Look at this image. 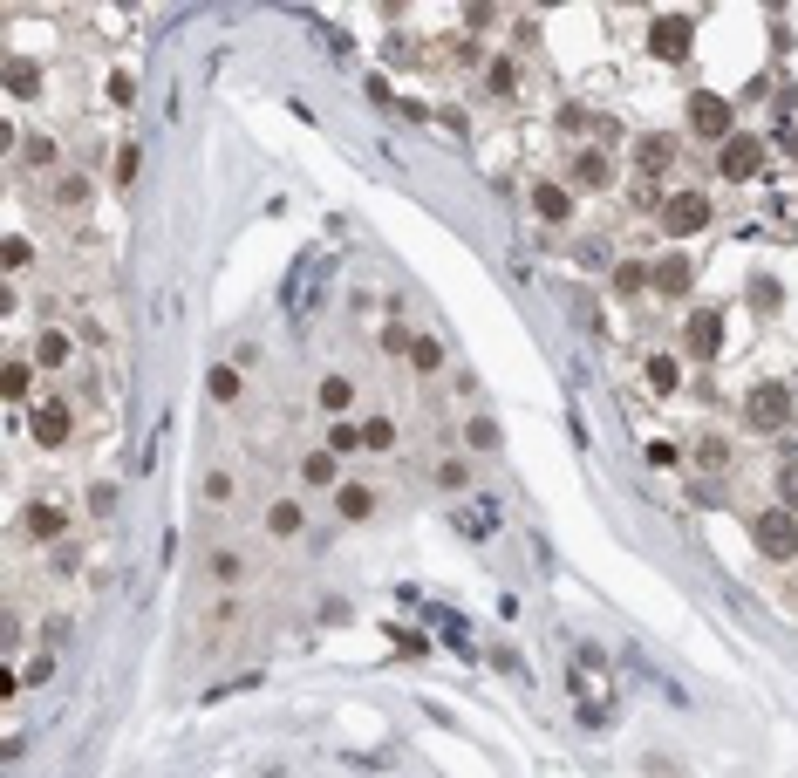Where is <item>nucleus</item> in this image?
<instances>
[{
  "instance_id": "1",
  "label": "nucleus",
  "mask_w": 798,
  "mask_h": 778,
  "mask_svg": "<svg viewBox=\"0 0 798 778\" xmlns=\"http://www.w3.org/2000/svg\"><path fill=\"white\" fill-rule=\"evenodd\" d=\"M751 546H758L764 560H798V512L764 506L758 519H751Z\"/></svg>"
},
{
  "instance_id": "2",
  "label": "nucleus",
  "mask_w": 798,
  "mask_h": 778,
  "mask_svg": "<svg viewBox=\"0 0 798 778\" xmlns=\"http://www.w3.org/2000/svg\"><path fill=\"white\" fill-rule=\"evenodd\" d=\"M744 424L764 430V437L785 430V424H792V389H785V383H751V389H744Z\"/></svg>"
},
{
  "instance_id": "3",
  "label": "nucleus",
  "mask_w": 798,
  "mask_h": 778,
  "mask_svg": "<svg viewBox=\"0 0 798 778\" xmlns=\"http://www.w3.org/2000/svg\"><path fill=\"white\" fill-rule=\"evenodd\" d=\"M710 226V198L703 192H669L662 198V233L669 239H696Z\"/></svg>"
},
{
  "instance_id": "4",
  "label": "nucleus",
  "mask_w": 798,
  "mask_h": 778,
  "mask_svg": "<svg viewBox=\"0 0 798 778\" xmlns=\"http://www.w3.org/2000/svg\"><path fill=\"white\" fill-rule=\"evenodd\" d=\"M689 130H696V137L730 144V137H737V130H730V103H723V96H710V89H696V96H689Z\"/></svg>"
},
{
  "instance_id": "5",
  "label": "nucleus",
  "mask_w": 798,
  "mask_h": 778,
  "mask_svg": "<svg viewBox=\"0 0 798 778\" xmlns=\"http://www.w3.org/2000/svg\"><path fill=\"white\" fill-rule=\"evenodd\" d=\"M28 430H35V444H69V430H76V417H69V403L62 396H41L35 410H28Z\"/></svg>"
},
{
  "instance_id": "6",
  "label": "nucleus",
  "mask_w": 798,
  "mask_h": 778,
  "mask_svg": "<svg viewBox=\"0 0 798 778\" xmlns=\"http://www.w3.org/2000/svg\"><path fill=\"white\" fill-rule=\"evenodd\" d=\"M689 21L683 14H662V21H648V55H655V62H683L689 55Z\"/></svg>"
},
{
  "instance_id": "7",
  "label": "nucleus",
  "mask_w": 798,
  "mask_h": 778,
  "mask_svg": "<svg viewBox=\"0 0 798 778\" xmlns=\"http://www.w3.org/2000/svg\"><path fill=\"white\" fill-rule=\"evenodd\" d=\"M758 164H764V144H758V137H744V130H737V137L717 151V171H723V178H758Z\"/></svg>"
},
{
  "instance_id": "8",
  "label": "nucleus",
  "mask_w": 798,
  "mask_h": 778,
  "mask_svg": "<svg viewBox=\"0 0 798 778\" xmlns=\"http://www.w3.org/2000/svg\"><path fill=\"white\" fill-rule=\"evenodd\" d=\"M717 342H723L717 308H696V314L683 321V349H689V355H717Z\"/></svg>"
},
{
  "instance_id": "9",
  "label": "nucleus",
  "mask_w": 798,
  "mask_h": 778,
  "mask_svg": "<svg viewBox=\"0 0 798 778\" xmlns=\"http://www.w3.org/2000/svg\"><path fill=\"white\" fill-rule=\"evenodd\" d=\"M573 185H594V192H608V185H614V164H608L601 144H594V151H573Z\"/></svg>"
},
{
  "instance_id": "10",
  "label": "nucleus",
  "mask_w": 798,
  "mask_h": 778,
  "mask_svg": "<svg viewBox=\"0 0 798 778\" xmlns=\"http://www.w3.org/2000/svg\"><path fill=\"white\" fill-rule=\"evenodd\" d=\"M21 519H28V533H35V540H62V526H69V512L55 506V499H35Z\"/></svg>"
},
{
  "instance_id": "11",
  "label": "nucleus",
  "mask_w": 798,
  "mask_h": 778,
  "mask_svg": "<svg viewBox=\"0 0 798 778\" xmlns=\"http://www.w3.org/2000/svg\"><path fill=\"white\" fill-rule=\"evenodd\" d=\"M635 164H642V178L669 171L676 164V137H635Z\"/></svg>"
},
{
  "instance_id": "12",
  "label": "nucleus",
  "mask_w": 798,
  "mask_h": 778,
  "mask_svg": "<svg viewBox=\"0 0 798 778\" xmlns=\"http://www.w3.org/2000/svg\"><path fill=\"white\" fill-rule=\"evenodd\" d=\"M205 574H212V587H239L246 581V553H232V546L205 553Z\"/></svg>"
},
{
  "instance_id": "13",
  "label": "nucleus",
  "mask_w": 798,
  "mask_h": 778,
  "mask_svg": "<svg viewBox=\"0 0 798 778\" xmlns=\"http://www.w3.org/2000/svg\"><path fill=\"white\" fill-rule=\"evenodd\" d=\"M648 287H655V267H648V260H621V267H614V294H621V301H635Z\"/></svg>"
},
{
  "instance_id": "14",
  "label": "nucleus",
  "mask_w": 798,
  "mask_h": 778,
  "mask_svg": "<svg viewBox=\"0 0 798 778\" xmlns=\"http://www.w3.org/2000/svg\"><path fill=\"white\" fill-rule=\"evenodd\" d=\"M301 499H273V506H266V533H273V540H294V533H301Z\"/></svg>"
},
{
  "instance_id": "15",
  "label": "nucleus",
  "mask_w": 798,
  "mask_h": 778,
  "mask_svg": "<svg viewBox=\"0 0 798 778\" xmlns=\"http://www.w3.org/2000/svg\"><path fill=\"white\" fill-rule=\"evenodd\" d=\"M655 294H689V253L655 260Z\"/></svg>"
},
{
  "instance_id": "16",
  "label": "nucleus",
  "mask_w": 798,
  "mask_h": 778,
  "mask_svg": "<svg viewBox=\"0 0 798 778\" xmlns=\"http://www.w3.org/2000/svg\"><path fill=\"white\" fill-rule=\"evenodd\" d=\"M314 403H321L328 417H342L348 403H355V383H348V376H321V389H314Z\"/></svg>"
},
{
  "instance_id": "17",
  "label": "nucleus",
  "mask_w": 798,
  "mask_h": 778,
  "mask_svg": "<svg viewBox=\"0 0 798 778\" xmlns=\"http://www.w3.org/2000/svg\"><path fill=\"white\" fill-rule=\"evenodd\" d=\"M301 485H342L335 451H307V458H301Z\"/></svg>"
},
{
  "instance_id": "18",
  "label": "nucleus",
  "mask_w": 798,
  "mask_h": 778,
  "mask_svg": "<svg viewBox=\"0 0 798 778\" xmlns=\"http://www.w3.org/2000/svg\"><path fill=\"white\" fill-rule=\"evenodd\" d=\"M335 512H342V519H369V512H376V492H369V485H335Z\"/></svg>"
},
{
  "instance_id": "19",
  "label": "nucleus",
  "mask_w": 798,
  "mask_h": 778,
  "mask_svg": "<svg viewBox=\"0 0 798 778\" xmlns=\"http://www.w3.org/2000/svg\"><path fill=\"white\" fill-rule=\"evenodd\" d=\"M35 362H41V369H62V362H69V335H62V328H41Z\"/></svg>"
},
{
  "instance_id": "20",
  "label": "nucleus",
  "mask_w": 798,
  "mask_h": 778,
  "mask_svg": "<svg viewBox=\"0 0 798 778\" xmlns=\"http://www.w3.org/2000/svg\"><path fill=\"white\" fill-rule=\"evenodd\" d=\"M457 526H464L471 540H485V533H498V506H492V499H485V506H464V512H457Z\"/></svg>"
},
{
  "instance_id": "21",
  "label": "nucleus",
  "mask_w": 798,
  "mask_h": 778,
  "mask_svg": "<svg viewBox=\"0 0 798 778\" xmlns=\"http://www.w3.org/2000/svg\"><path fill=\"white\" fill-rule=\"evenodd\" d=\"M532 205H539V219H553V226H560V219L573 212V198L560 192V185H539V192H532Z\"/></svg>"
},
{
  "instance_id": "22",
  "label": "nucleus",
  "mask_w": 798,
  "mask_h": 778,
  "mask_svg": "<svg viewBox=\"0 0 798 778\" xmlns=\"http://www.w3.org/2000/svg\"><path fill=\"white\" fill-rule=\"evenodd\" d=\"M410 362H417L423 376H437V369H444V342H437V335H417V342H410Z\"/></svg>"
},
{
  "instance_id": "23",
  "label": "nucleus",
  "mask_w": 798,
  "mask_h": 778,
  "mask_svg": "<svg viewBox=\"0 0 798 778\" xmlns=\"http://www.w3.org/2000/svg\"><path fill=\"white\" fill-rule=\"evenodd\" d=\"M55 157H62V144H55V137H28V144H21V164H35V171H48Z\"/></svg>"
},
{
  "instance_id": "24",
  "label": "nucleus",
  "mask_w": 798,
  "mask_h": 778,
  "mask_svg": "<svg viewBox=\"0 0 798 778\" xmlns=\"http://www.w3.org/2000/svg\"><path fill=\"white\" fill-rule=\"evenodd\" d=\"M205 396H219V403H232V396H239V369H232V362H219V369L205 376Z\"/></svg>"
},
{
  "instance_id": "25",
  "label": "nucleus",
  "mask_w": 798,
  "mask_h": 778,
  "mask_svg": "<svg viewBox=\"0 0 798 778\" xmlns=\"http://www.w3.org/2000/svg\"><path fill=\"white\" fill-rule=\"evenodd\" d=\"M89 192H96V185H89L82 171H69V178L55 185V205H89Z\"/></svg>"
},
{
  "instance_id": "26",
  "label": "nucleus",
  "mask_w": 798,
  "mask_h": 778,
  "mask_svg": "<svg viewBox=\"0 0 798 778\" xmlns=\"http://www.w3.org/2000/svg\"><path fill=\"white\" fill-rule=\"evenodd\" d=\"M389 444H396V424H389V417H369V424H362V451H389Z\"/></svg>"
},
{
  "instance_id": "27",
  "label": "nucleus",
  "mask_w": 798,
  "mask_h": 778,
  "mask_svg": "<svg viewBox=\"0 0 798 778\" xmlns=\"http://www.w3.org/2000/svg\"><path fill=\"white\" fill-rule=\"evenodd\" d=\"M430 478H437L444 492H464V485H471V465H464V458H444V465L430 471Z\"/></svg>"
},
{
  "instance_id": "28",
  "label": "nucleus",
  "mask_w": 798,
  "mask_h": 778,
  "mask_svg": "<svg viewBox=\"0 0 798 778\" xmlns=\"http://www.w3.org/2000/svg\"><path fill=\"white\" fill-rule=\"evenodd\" d=\"M7 76H14V82H7L14 96H35V76H41V69L28 62V55H14V62H7Z\"/></svg>"
},
{
  "instance_id": "29",
  "label": "nucleus",
  "mask_w": 798,
  "mask_h": 778,
  "mask_svg": "<svg viewBox=\"0 0 798 778\" xmlns=\"http://www.w3.org/2000/svg\"><path fill=\"white\" fill-rule=\"evenodd\" d=\"M696 465H703V471H723V465H730V444H723V437H703V444H696Z\"/></svg>"
},
{
  "instance_id": "30",
  "label": "nucleus",
  "mask_w": 798,
  "mask_h": 778,
  "mask_svg": "<svg viewBox=\"0 0 798 778\" xmlns=\"http://www.w3.org/2000/svg\"><path fill=\"white\" fill-rule=\"evenodd\" d=\"M464 437H471V451H498V424H492V417H471Z\"/></svg>"
},
{
  "instance_id": "31",
  "label": "nucleus",
  "mask_w": 798,
  "mask_h": 778,
  "mask_svg": "<svg viewBox=\"0 0 798 778\" xmlns=\"http://www.w3.org/2000/svg\"><path fill=\"white\" fill-rule=\"evenodd\" d=\"M648 389H662V396L676 389V362L669 355H648Z\"/></svg>"
},
{
  "instance_id": "32",
  "label": "nucleus",
  "mask_w": 798,
  "mask_h": 778,
  "mask_svg": "<svg viewBox=\"0 0 798 778\" xmlns=\"http://www.w3.org/2000/svg\"><path fill=\"white\" fill-rule=\"evenodd\" d=\"M0 389H7V403H28V362H7Z\"/></svg>"
},
{
  "instance_id": "33",
  "label": "nucleus",
  "mask_w": 798,
  "mask_h": 778,
  "mask_svg": "<svg viewBox=\"0 0 798 778\" xmlns=\"http://www.w3.org/2000/svg\"><path fill=\"white\" fill-rule=\"evenodd\" d=\"M198 492H205V506H226V499H232V471H205Z\"/></svg>"
},
{
  "instance_id": "34",
  "label": "nucleus",
  "mask_w": 798,
  "mask_h": 778,
  "mask_svg": "<svg viewBox=\"0 0 798 778\" xmlns=\"http://www.w3.org/2000/svg\"><path fill=\"white\" fill-rule=\"evenodd\" d=\"M778 499H785V512H798V458L778 465Z\"/></svg>"
},
{
  "instance_id": "35",
  "label": "nucleus",
  "mask_w": 798,
  "mask_h": 778,
  "mask_svg": "<svg viewBox=\"0 0 798 778\" xmlns=\"http://www.w3.org/2000/svg\"><path fill=\"white\" fill-rule=\"evenodd\" d=\"M355 444H362V424H335V430H328V451H335V458L355 451Z\"/></svg>"
},
{
  "instance_id": "36",
  "label": "nucleus",
  "mask_w": 798,
  "mask_h": 778,
  "mask_svg": "<svg viewBox=\"0 0 798 778\" xmlns=\"http://www.w3.org/2000/svg\"><path fill=\"white\" fill-rule=\"evenodd\" d=\"M137 164H144V157H137V144H123V151H116V185H130V178H137Z\"/></svg>"
},
{
  "instance_id": "37",
  "label": "nucleus",
  "mask_w": 798,
  "mask_h": 778,
  "mask_svg": "<svg viewBox=\"0 0 798 778\" xmlns=\"http://www.w3.org/2000/svg\"><path fill=\"white\" fill-rule=\"evenodd\" d=\"M512 82H519V69H512V62H498V69H492V96H512Z\"/></svg>"
},
{
  "instance_id": "38",
  "label": "nucleus",
  "mask_w": 798,
  "mask_h": 778,
  "mask_svg": "<svg viewBox=\"0 0 798 778\" xmlns=\"http://www.w3.org/2000/svg\"><path fill=\"white\" fill-rule=\"evenodd\" d=\"M642 458H648V465H655V471H669V465H676V444H648Z\"/></svg>"
}]
</instances>
